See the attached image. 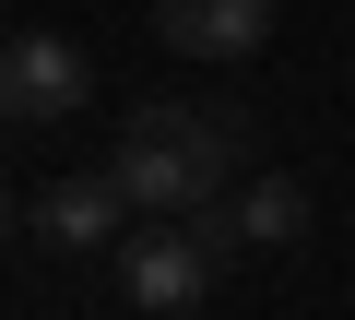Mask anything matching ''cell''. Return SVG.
<instances>
[{"mask_svg":"<svg viewBox=\"0 0 355 320\" xmlns=\"http://www.w3.org/2000/svg\"><path fill=\"white\" fill-rule=\"evenodd\" d=\"M107 178L130 190L142 226H178V214H202V202H225L249 178V119L237 107H190V95H154V107L119 119Z\"/></svg>","mask_w":355,"mask_h":320,"instance_id":"6da1fadb","label":"cell"},{"mask_svg":"<svg viewBox=\"0 0 355 320\" xmlns=\"http://www.w3.org/2000/svg\"><path fill=\"white\" fill-rule=\"evenodd\" d=\"M107 285H119V308H142V320H190L225 273H214V249H202L190 226H142V237H119Z\"/></svg>","mask_w":355,"mask_h":320,"instance_id":"7a4b0ae2","label":"cell"},{"mask_svg":"<svg viewBox=\"0 0 355 320\" xmlns=\"http://www.w3.org/2000/svg\"><path fill=\"white\" fill-rule=\"evenodd\" d=\"M24 237L36 249H60V261H119V237H130V190L95 167V178H48L36 202H24Z\"/></svg>","mask_w":355,"mask_h":320,"instance_id":"3957f363","label":"cell"},{"mask_svg":"<svg viewBox=\"0 0 355 320\" xmlns=\"http://www.w3.org/2000/svg\"><path fill=\"white\" fill-rule=\"evenodd\" d=\"M83 95H95V60H83L71 36L24 24L12 48H0V107H12V130H48V119H71Z\"/></svg>","mask_w":355,"mask_h":320,"instance_id":"277c9868","label":"cell"},{"mask_svg":"<svg viewBox=\"0 0 355 320\" xmlns=\"http://www.w3.org/2000/svg\"><path fill=\"white\" fill-rule=\"evenodd\" d=\"M154 36L178 60H261L272 48V0H154Z\"/></svg>","mask_w":355,"mask_h":320,"instance_id":"5b68a950","label":"cell"},{"mask_svg":"<svg viewBox=\"0 0 355 320\" xmlns=\"http://www.w3.org/2000/svg\"><path fill=\"white\" fill-rule=\"evenodd\" d=\"M237 226H249V249H296V237L320 226V202H308V178L261 167V178H237Z\"/></svg>","mask_w":355,"mask_h":320,"instance_id":"8992f818","label":"cell"}]
</instances>
